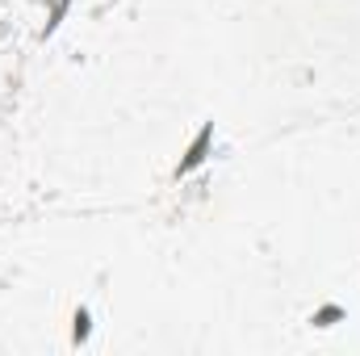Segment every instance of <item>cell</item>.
Returning a JSON list of instances; mask_svg holds the SVG:
<instances>
[{"label": "cell", "instance_id": "cell-1", "mask_svg": "<svg viewBox=\"0 0 360 356\" xmlns=\"http://www.w3.org/2000/svg\"><path fill=\"white\" fill-rule=\"evenodd\" d=\"M210 147H214V122H205V126H201V134L193 139V147H188V151H184V160H180L176 177H188L193 168H201V164H205V155H210Z\"/></svg>", "mask_w": 360, "mask_h": 356}, {"label": "cell", "instance_id": "cell-2", "mask_svg": "<svg viewBox=\"0 0 360 356\" xmlns=\"http://www.w3.org/2000/svg\"><path fill=\"white\" fill-rule=\"evenodd\" d=\"M72 323H76V327H72V340H76V344H84V340H89V331H92V314L84 310V306H80Z\"/></svg>", "mask_w": 360, "mask_h": 356}, {"label": "cell", "instance_id": "cell-3", "mask_svg": "<svg viewBox=\"0 0 360 356\" xmlns=\"http://www.w3.org/2000/svg\"><path fill=\"white\" fill-rule=\"evenodd\" d=\"M344 319V306H323V310H314L310 314V323L314 327H331V323H340Z\"/></svg>", "mask_w": 360, "mask_h": 356}, {"label": "cell", "instance_id": "cell-4", "mask_svg": "<svg viewBox=\"0 0 360 356\" xmlns=\"http://www.w3.org/2000/svg\"><path fill=\"white\" fill-rule=\"evenodd\" d=\"M68 4H72V0H55V8H51V21H46V34H55V25L63 21V13H68Z\"/></svg>", "mask_w": 360, "mask_h": 356}]
</instances>
